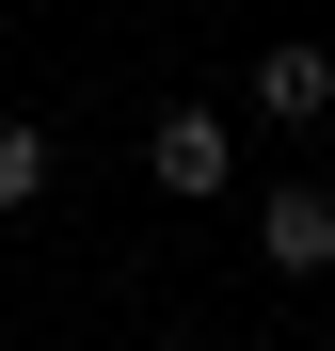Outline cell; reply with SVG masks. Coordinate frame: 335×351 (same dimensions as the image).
Here are the masks:
<instances>
[{
	"mask_svg": "<svg viewBox=\"0 0 335 351\" xmlns=\"http://www.w3.org/2000/svg\"><path fill=\"white\" fill-rule=\"evenodd\" d=\"M144 176H160L176 208H208L223 176H240V144H223V112H160V144H144Z\"/></svg>",
	"mask_w": 335,
	"mask_h": 351,
	"instance_id": "obj_1",
	"label": "cell"
},
{
	"mask_svg": "<svg viewBox=\"0 0 335 351\" xmlns=\"http://www.w3.org/2000/svg\"><path fill=\"white\" fill-rule=\"evenodd\" d=\"M256 256L271 271H335V192H256Z\"/></svg>",
	"mask_w": 335,
	"mask_h": 351,
	"instance_id": "obj_2",
	"label": "cell"
},
{
	"mask_svg": "<svg viewBox=\"0 0 335 351\" xmlns=\"http://www.w3.org/2000/svg\"><path fill=\"white\" fill-rule=\"evenodd\" d=\"M256 112H335V64H319V48H271V64H256Z\"/></svg>",
	"mask_w": 335,
	"mask_h": 351,
	"instance_id": "obj_3",
	"label": "cell"
},
{
	"mask_svg": "<svg viewBox=\"0 0 335 351\" xmlns=\"http://www.w3.org/2000/svg\"><path fill=\"white\" fill-rule=\"evenodd\" d=\"M0 208H48V128H0Z\"/></svg>",
	"mask_w": 335,
	"mask_h": 351,
	"instance_id": "obj_4",
	"label": "cell"
}]
</instances>
